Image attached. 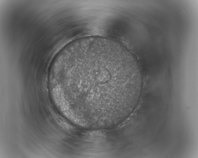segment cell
<instances>
[{
	"label": "cell",
	"mask_w": 198,
	"mask_h": 158,
	"mask_svg": "<svg viewBox=\"0 0 198 158\" xmlns=\"http://www.w3.org/2000/svg\"><path fill=\"white\" fill-rule=\"evenodd\" d=\"M143 82L137 61L127 48L96 36L65 46L53 61L48 76L49 87L66 114L111 123L130 112Z\"/></svg>",
	"instance_id": "cell-1"
}]
</instances>
